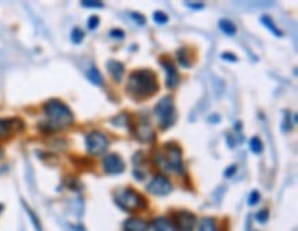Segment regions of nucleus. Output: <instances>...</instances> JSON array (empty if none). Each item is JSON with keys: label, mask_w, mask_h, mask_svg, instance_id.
Segmentation results:
<instances>
[{"label": "nucleus", "mask_w": 298, "mask_h": 231, "mask_svg": "<svg viewBox=\"0 0 298 231\" xmlns=\"http://www.w3.org/2000/svg\"><path fill=\"white\" fill-rule=\"evenodd\" d=\"M133 176L136 177V179H139V181H143V175L140 173V171H133Z\"/></svg>", "instance_id": "c9c22d12"}, {"label": "nucleus", "mask_w": 298, "mask_h": 231, "mask_svg": "<svg viewBox=\"0 0 298 231\" xmlns=\"http://www.w3.org/2000/svg\"><path fill=\"white\" fill-rule=\"evenodd\" d=\"M220 58L224 59L226 62H231V64H235V62H238V57L235 54H232V53H223L222 55H220Z\"/></svg>", "instance_id": "7c9ffc66"}, {"label": "nucleus", "mask_w": 298, "mask_h": 231, "mask_svg": "<svg viewBox=\"0 0 298 231\" xmlns=\"http://www.w3.org/2000/svg\"><path fill=\"white\" fill-rule=\"evenodd\" d=\"M249 146H250V150L253 151L254 154H261L262 150H264V145H262L261 139L258 136H253L250 142H249Z\"/></svg>", "instance_id": "412c9836"}, {"label": "nucleus", "mask_w": 298, "mask_h": 231, "mask_svg": "<svg viewBox=\"0 0 298 231\" xmlns=\"http://www.w3.org/2000/svg\"><path fill=\"white\" fill-rule=\"evenodd\" d=\"M103 169L109 175H120L125 171V163L118 154H106L103 159Z\"/></svg>", "instance_id": "9d476101"}, {"label": "nucleus", "mask_w": 298, "mask_h": 231, "mask_svg": "<svg viewBox=\"0 0 298 231\" xmlns=\"http://www.w3.org/2000/svg\"><path fill=\"white\" fill-rule=\"evenodd\" d=\"M114 199L120 208L128 212H135V211H142L147 208V199L136 191L132 187H125L122 190H118L114 195Z\"/></svg>", "instance_id": "20e7f679"}, {"label": "nucleus", "mask_w": 298, "mask_h": 231, "mask_svg": "<svg viewBox=\"0 0 298 231\" xmlns=\"http://www.w3.org/2000/svg\"><path fill=\"white\" fill-rule=\"evenodd\" d=\"M236 171H238V165H235V164H232V165H230V167L227 168L226 171H224V176H226V177L234 176Z\"/></svg>", "instance_id": "72a5a7b5"}, {"label": "nucleus", "mask_w": 298, "mask_h": 231, "mask_svg": "<svg viewBox=\"0 0 298 231\" xmlns=\"http://www.w3.org/2000/svg\"><path fill=\"white\" fill-rule=\"evenodd\" d=\"M3 156H5V151H3V149L0 147V160L3 159Z\"/></svg>", "instance_id": "e433bc0d"}, {"label": "nucleus", "mask_w": 298, "mask_h": 231, "mask_svg": "<svg viewBox=\"0 0 298 231\" xmlns=\"http://www.w3.org/2000/svg\"><path fill=\"white\" fill-rule=\"evenodd\" d=\"M131 17L132 19L135 21L138 25H140V27H143V25H146V18L145 15H142L140 13H131Z\"/></svg>", "instance_id": "473e14b6"}, {"label": "nucleus", "mask_w": 298, "mask_h": 231, "mask_svg": "<svg viewBox=\"0 0 298 231\" xmlns=\"http://www.w3.org/2000/svg\"><path fill=\"white\" fill-rule=\"evenodd\" d=\"M84 32H83L80 28H73L72 33H70V39L74 44H80L83 40H84Z\"/></svg>", "instance_id": "5701e85b"}, {"label": "nucleus", "mask_w": 298, "mask_h": 231, "mask_svg": "<svg viewBox=\"0 0 298 231\" xmlns=\"http://www.w3.org/2000/svg\"><path fill=\"white\" fill-rule=\"evenodd\" d=\"M154 114L157 116L159 122L161 130H168L172 125H175L176 122V108H175V102L171 95L162 96L161 99L157 102L155 108H154Z\"/></svg>", "instance_id": "39448f33"}, {"label": "nucleus", "mask_w": 298, "mask_h": 231, "mask_svg": "<svg viewBox=\"0 0 298 231\" xmlns=\"http://www.w3.org/2000/svg\"><path fill=\"white\" fill-rule=\"evenodd\" d=\"M219 29L222 31L226 36H235L236 35V31H238V28H236V25H235L232 21H230V19L227 18H223L219 21Z\"/></svg>", "instance_id": "dca6fc26"}, {"label": "nucleus", "mask_w": 298, "mask_h": 231, "mask_svg": "<svg viewBox=\"0 0 298 231\" xmlns=\"http://www.w3.org/2000/svg\"><path fill=\"white\" fill-rule=\"evenodd\" d=\"M151 231H177V228L167 218H157L151 224Z\"/></svg>", "instance_id": "2eb2a0df"}, {"label": "nucleus", "mask_w": 298, "mask_h": 231, "mask_svg": "<svg viewBox=\"0 0 298 231\" xmlns=\"http://www.w3.org/2000/svg\"><path fill=\"white\" fill-rule=\"evenodd\" d=\"M146 189L154 195H168L173 190V186L165 175H155Z\"/></svg>", "instance_id": "0eeeda50"}, {"label": "nucleus", "mask_w": 298, "mask_h": 231, "mask_svg": "<svg viewBox=\"0 0 298 231\" xmlns=\"http://www.w3.org/2000/svg\"><path fill=\"white\" fill-rule=\"evenodd\" d=\"M176 55H177V62H179V65H180L181 68H184V69L193 68L190 53L185 50V48H180V50L176 53Z\"/></svg>", "instance_id": "6ab92c4d"}, {"label": "nucleus", "mask_w": 298, "mask_h": 231, "mask_svg": "<svg viewBox=\"0 0 298 231\" xmlns=\"http://www.w3.org/2000/svg\"><path fill=\"white\" fill-rule=\"evenodd\" d=\"M184 5L191 10H203L205 9V3H191V2H185Z\"/></svg>", "instance_id": "f704fd0d"}, {"label": "nucleus", "mask_w": 298, "mask_h": 231, "mask_svg": "<svg viewBox=\"0 0 298 231\" xmlns=\"http://www.w3.org/2000/svg\"><path fill=\"white\" fill-rule=\"evenodd\" d=\"M106 68H107V72L110 73V76L113 77V80L116 83H121L122 77H124V73H125V66L124 64H121L120 61H113L110 59L106 64Z\"/></svg>", "instance_id": "ddd939ff"}, {"label": "nucleus", "mask_w": 298, "mask_h": 231, "mask_svg": "<svg viewBox=\"0 0 298 231\" xmlns=\"http://www.w3.org/2000/svg\"><path fill=\"white\" fill-rule=\"evenodd\" d=\"M136 138H138L140 142L147 143V142L155 141L157 135H155V132H154V130L151 128V125L143 121L140 122V124H138V127H136Z\"/></svg>", "instance_id": "f8f14e48"}, {"label": "nucleus", "mask_w": 298, "mask_h": 231, "mask_svg": "<svg viewBox=\"0 0 298 231\" xmlns=\"http://www.w3.org/2000/svg\"><path fill=\"white\" fill-rule=\"evenodd\" d=\"M153 161L164 171L179 173V175L184 173L183 151H181L180 146L176 143H165L161 149L155 150Z\"/></svg>", "instance_id": "7ed1b4c3"}, {"label": "nucleus", "mask_w": 298, "mask_h": 231, "mask_svg": "<svg viewBox=\"0 0 298 231\" xmlns=\"http://www.w3.org/2000/svg\"><path fill=\"white\" fill-rule=\"evenodd\" d=\"M23 128H25V124L21 118H0V138L7 139L14 134L22 131Z\"/></svg>", "instance_id": "6e6552de"}, {"label": "nucleus", "mask_w": 298, "mask_h": 231, "mask_svg": "<svg viewBox=\"0 0 298 231\" xmlns=\"http://www.w3.org/2000/svg\"><path fill=\"white\" fill-rule=\"evenodd\" d=\"M82 6L86 9H103L104 7L102 2H92V0H84L82 2Z\"/></svg>", "instance_id": "bb28decb"}, {"label": "nucleus", "mask_w": 298, "mask_h": 231, "mask_svg": "<svg viewBox=\"0 0 298 231\" xmlns=\"http://www.w3.org/2000/svg\"><path fill=\"white\" fill-rule=\"evenodd\" d=\"M153 21L157 25H165L169 21V17L168 14H165L164 11H154L153 13Z\"/></svg>", "instance_id": "4be33fe9"}, {"label": "nucleus", "mask_w": 298, "mask_h": 231, "mask_svg": "<svg viewBox=\"0 0 298 231\" xmlns=\"http://www.w3.org/2000/svg\"><path fill=\"white\" fill-rule=\"evenodd\" d=\"M159 64L164 68V70L167 72V87L168 88H176L180 83V76H179V72H177L176 66L173 64V61L168 57H161L159 58Z\"/></svg>", "instance_id": "1a4fd4ad"}, {"label": "nucleus", "mask_w": 298, "mask_h": 231, "mask_svg": "<svg viewBox=\"0 0 298 231\" xmlns=\"http://www.w3.org/2000/svg\"><path fill=\"white\" fill-rule=\"evenodd\" d=\"M285 114V117H283V121H282V128H283V131L287 132L290 130H293V124H291V114L290 112H283Z\"/></svg>", "instance_id": "393cba45"}, {"label": "nucleus", "mask_w": 298, "mask_h": 231, "mask_svg": "<svg viewBox=\"0 0 298 231\" xmlns=\"http://www.w3.org/2000/svg\"><path fill=\"white\" fill-rule=\"evenodd\" d=\"M198 231H219L216 220L213 218H203L198 224Z\"/></svg>", "instance_id": "aec40b11"}, {"label": "nucleus", "mask_w": 298, "mask_h": 231, "mask_svg": "<svg viewBox=\"0 0 298 231\" xmlns=\"http://www.w3.org/2000/svg\"><path fill=\"white\" fill-rule=\"evenodd\" d=\"M256 219H257L258 223L264 224V223L268 222V219H269V211H268V209H262V211H260V212L257 213Z\"/></svg>", "instance_id": "c756f323"}, {"label": "nucleus", "mask_w": 298, "mask_h": 231, "mask_svg": "<svg viewBox=\"0 0 298 231\" xmlns=\"http://www.w3.org/2000/svg\"><path fill=\"white\" fill-rule=\"evenodd\" d=\"M149 223L140 218H129L124 222V231H149Z\"/></svg>", "instance_id": "4468645a"}, {"label": "nucleus", "mask_w": 298, "mask_h": 231, "mask_svg": "<svg viewBox=\"0 0 298 231\" xmlns=\"http://www.w3.org/2000/svg\"><path fill=\"white\" fill-rule=\"evenodd\" d=\"M195 215L188 211H180L175 215L177 231H194L195 226Z\"/></svg>", "instance_id": "9b49d317"}, {"label": "nucleus", "mask_w": 298, "mask_h": 231, "mask_svg": "<svg viewBox=\"0 0 298 231\" xmlns=\"http://www.w3.org/2000/svg\"><path fill=\"white\" fill-rule=\"evenodd\" d=\"M110 142L107 136L100 131H91L86 136V149L91 156H102L109 149Z\"/></svg>", "instance_id": "423d86ee"}, {"label": "nucleus", "mask_w": 298, "mask_h": 231, "mask_svg": "<svg viewBox=\"0 0 298 231\" xmlns=\"http://www.w3.org/2000/svg\"><path fill=\"white\" fill-rule=\"evenodd\" d=\"M159 91L157 74L150 69L133 70L127 82V92L135 99L143 100L151 98Z\"/></svg>", "instance_id": "f257e3e1"}, {"label": "nucleus", "mask_w": 298, "mask_h": 231, "mask_svg": "<svg viewBox=\"0 0 298 231\" xmlns=\"http://www.w3.org/2000/svg\"><path fill=\"white\" fill-rule=\"evenodd\" d=\"M260 22H261L262 25H264V27H265L266 29H268V31H269V32H271L275 37L283 36V32L280 31L279 28L276 27L275 22L272 21V18L269 17V15H262L261 18H260Z\"/></svg>", "instance_id": "f3484780"}, {"label": "nucleus", "mask_w": 298, "mask_h": 231, "mask_svg": "<svg viewBox=\"0 0 298 231\" xmlns=\"http://www.w3.org/2000/svg\"><path fill=\"white\" fill-rule=\"evenodd\" d=\"M112 124H114V125H121V127H127L128 124H129V116L127 113L118 114L117 117L112 120Z\"/></svg>", "instance_id": "b1692460"}, {"label": "nucleus", "mask_w": 298, "mask_h": 231, "mask_svg": "<svg viewBox=\"0 0 298 231\" xmlns=\"http://www.w3.org/2000/svg\"><path fill=\"white\" fill-rule=\"evenodd\" d=\"M99 23H100V19L98 15H91L90 19H88V22H87V27H88L90 31H95L96 28L99 27Z\"/></svg>", "instance_id": "c85d7f7f"}, {"label": "nucleus", "mask_w": 298, "mask_h": 231, "mask_svg": "<svg viewBox=\"0 0 298 231\" xmlns=\"http://www.w3.org/2000/svg\"><path fill=\"white\" fill-rule=\"evenodd\" d=\"M2 211H3V205L0 204V213H2Z\"/></svg>", "instance_id": "4c0bfd02"}, {"label": "nucleus", "mask_w": 298, "mask_h": 231, "mask_svg": "<svg viewBox=\"0 0 298 231\" xmlns=\"http://www.w3.org/2000/svg\"><path fill=\"white\" fill-rule=\"evenodd\" d=\"M47 122L45 127L48 128L47 131H58V130H65L72 125L74 122V114L66 104L59 99L47 100L43 106Z\"/></svg>", "instance_id": "f03ea898"}, {"label": "nucleus", "mask_w": 298, "mask_h": 231, "mask_svg": "<svg viewBox=\"0 0 298 231\" xmlns=\"http://www.w3.org/2000/svg\"><path fill=\"white\" fill-rule=\"evenodd\" d=\"M23 207H25V209H26L28 215H29V218H31V220H32V223H33V224H35V227H36V230L37 231H41V224H40V222H39V219H37L36 213L33 212L32 209L29 208V207H28L26 204H23Z\"/></svg>", "instance_id": "a878e982"}, {"label": "nucleus", "mask_w": 298, "mask_h": 231, "mask_svg": "<svg viewBox=\"0 0 298 231\" xmlns=\"http://www.w3.org/2000/svg\"><path fill=\"white\" fill-rule=\"evenodd\" d=\"M87 79H88L94 86L98 87L103 86V77H102L100 72L98 70V68H95V66H91V68L88 69V72H87Z\"/></svg>", "instance_id": "a211bd4d"}, {"label": "nucleus", "mask_w": 298, "mask_h": 231, "mask_svg": "<svg viewBox=\"0 0 298 231\" xmlns=\"http://www.w3.org/2000/svg\"><path fill=\"white\" fill-rule=\"evenodd\" d=\"M260 191L258 190H253L250 194H249L248 197V204L250 205V207H254L256 204H258V201H260Z\"/></svg>", "instance_id": "cd10ccee"}, {"label": "nucleus", "mask_w": 298, "mask_h": 231, "mask_svg": "<svg viewBox=\"0 0 298 231\" xmlns=\"http://www.w3.org/2000/svg\"><path fill=\"white\" fill-rule=\"evenodd\" d=\"M110 37H113L116 40H124V37H125V33L121 29H112L110 32H109Z\"/></svg>", "instance_id": "2f4dec72"}]
</instances>
